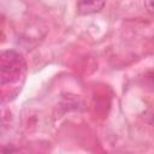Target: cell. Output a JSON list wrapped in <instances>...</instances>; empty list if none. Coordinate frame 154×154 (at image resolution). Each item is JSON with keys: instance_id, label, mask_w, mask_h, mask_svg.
<instances>
[{"instance_id": "6da1fadb", "label": "cell", "mask_w": 154, "mask_h": 154, "mask_svg": "<svg viewBox=\"0 0 154 154\" xmlns=\"http://www.w3.org/2000/svg\"><path fill=\"white\" fill-rule=\"evenodd\" d=\"M25 71V63L22 55L14 51H4L0 55L1 84H12L19 81Z\"/></svg>"}, {"instance_id": "7a4b0ae2", "label": "cell", "mask_w": 154, "mask_h": 154, "mask_svg": "<svg viewBox=\"0 0 154 154\" xmlns=\"http://www.w3.org/2000/svg\"><path fill=\"white\" fill-rule=\"evenodd\" d=\"M105 6V1L93 0V1H78L76 7L79 14H91L100 12Z\"/></svg>"}, {"instance_id": "3957f363", "label": "cell", "mask_w": 154, "mask_h": 154, "mask_svg": "<svg viewBox=\"0 0 154 154\" xmlns=\"http://www.w3.org/2000/svg\"><path fill=\"white\" fill-rule=\"evenodd\" d=\"M144 7H146V10H147L150 14H154V0L144 1Z\"/></svg>"}, {"instance_id": "277c9868", "label": "cell", "mask_w": 154, "mask_h": 154, "mask_svg": "<svg viewBox=\"0 0 154 154\" xmlns=\"http://www.w3.org/2000/svg\"><path fill=\"white\" fill-rule=\"evenodd\" d=\"M148 78H149V79H150V81H153V82H154V72H153V73H150V75H149V77H148Z\"/></svg>"}]
</instances>
